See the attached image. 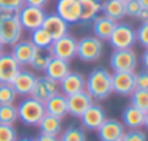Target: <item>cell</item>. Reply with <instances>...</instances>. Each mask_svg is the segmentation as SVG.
I'll list each match as a JSON object with an SVG mask.
<instances>
[{
  "instance_id": "6da1fadb",
  "label": "cell",
  "mask_w": 148,
  "mask_h": 141,
  "mask_svg": "<svg viewBox=\"0 0 148 141\" xmlns=\"http://www.w3.org/2000/svg\"><path fill=\"white\" fill-rule=\"evenodd\" d=\"M85 91L97 101H103L112 94V74L99 66L85 78Z\"/></svg>"
},
{
  "instance_id": "7a4b0ae2",
  "label": "cell",
  "mask_w": 148,
  "mask_h": 141,
  "mask_svg": "<svg viewBox=\"0 0 148 141\" xmlns=\"http://www.w3.org/2000/svg\"><path fill=\"white\" fill-rule=\"evenodd\" d=\"M46 114L43 102L35 99L33 96H25L17 105V117L25 125L36 127L39 121Z\"/></svg>"
},
{
  "instance_id": "3957f363",
  "label": "cell",
  "mask_w": 148,
  "mask_h": 141,
  "mask_svg": "<svg viewBox=\"0 0 148 141\" xmlns=\"http://www.w3.org/2000/svg\"><path fill=\"white\" fill-rule=\"evenodd\" d=\"M108 42L114 49H131L137 43L135 30L128 23H124V22L118 23L116 22Z\"/></svg>"
},
{
  "instance_id": "277c9868",
  "label": "cell",
  "mask_w": 148,
  "mask_h": 141,
  "mask_svg": "<svg viewBox=\"0 0 148 141\" xmlns=\"http://www.w3.org/2000/svg\"><path fill=\"white\" fill-rule=\"evenodd\" d=\"M109 65L114 72H134L138 66V58L132 47L114 49L109 58Z\"/></svg>"
},
{
  "instance_id": "5b68a950",
  "label": "cell",
  "mask_w": 148,
  "mask_h": 141,
  "mask_svg": "<svg viewBox=\"0 0 148 141\" xmlns=\"http://www.w3.org/2000/svg\"><path fill=\"white\" fill-rule=\"evenodd\" d=\"M103 43L97 36H85L76 42V56L82 62H95L102 56Z\"/></svg>"
},
{
  "instance_id": "8992f818",
  "label": "cell",
  "mask_w": 148,
  "mask_h": 141,
  "mask_svg": "<svg viewBox=\"0 0 148 141\" xmlns=\"http://www.w3.org/2000/svg\"><path fill=\"white\" fill-rule=\"evenodd\" d=\"M23 28L16 13H9L0 25V41L4 46H13L22 39Z\"/></svg>"
},
{
  "instance_id": "52a82bcc",
  "label": "cell",
  "mask_w": 148,
  "mask_h": 141,
  "mask_svg": "<svg viewBox=\"0 0 148 141\" xmlns=\"http://www.w3.org/2000/svg\"><path fill=\"white\" fill-rule=\"evenodd\" d=\"M16 14L19 17L22 28L27 32H32L38 28H42V23L46 17V12L42 7L27 6V4H25Z\"/></svg>"
},
{
  "instance_id": "ba28073f",
  "label": "cell",
  "mask_w": 148,
  "mask_h": 141,
  "mask_svg": "<svg viewBox=\"0 0 148 141\" xmlns=\"http://www.w3.org/2000/svg\"><path fill=\"white\" fill-rule=\"evenodd\" d=\"M76 39L71 35H65L59 39H55L52 42V45L49 47L50 55L53 58H59L63 59L66 62L72 61L73 58H76Z\"/></svg>"
},
{
  "instance_id": "9c48e42d",
  "label": "cell",
  "mask_w": 148,
  "mask_h": 141,
  "mask_svg": "<svg viewBox=\"0 0 148 141\" xmlns=\"http://www.w3.org/2000/svg\"><path fill=\"white\" fill-rule=\"evenodd\" d=\"M58 92H59L58 82H55L53 79L48 78L46 75H43V76H36V82L33 85L30 96H33L35 99H38L40 102H45L50 96H53Z\"/></svg>"
},
{
  "instance_id": "30bf717a",
  "label": "cell",
  "mask_w": 148,
  "mask_h": 141,
  "mask_svg": "<svg viewBox=\"0 0 148 141\" xmlns=\"http://www.w3.org/2000/svg\"><path fill=\"white\" fill-rule=\"evenodd\" d=\"M66 102H68V114H71L72 117L79 118L94 104V98L84 89L81 92L68 95Z\"/></svg>"
},
{
  "instance_id": "8fae6325",
  "label": "cell",
  "mask_w": 148,
  "mask_h": 141,
  "mask_svg": "<svg viewBox=\"0 0 148 141\" xmlns=\"http://www.w3.org/2000/svg\"><path fill=\"white\" fill-rule=\"evenodd\" d=\"M55 13L60 16L68 25L78 23L81 17L79 0H56Z\"/></svg>"
},
{
  "instance_id": "7c38bea8",
  "label": "cell",
  "mask_w": 148,
  "mask_h": 141,
  "mask_svg": "<svg viewBox=\"0 0 148 141\" xmlns=\"http://www.w3.org/2000/svg\"><path fill=\"white\" fill-rule=\"evenodd\" d=\"M97 131L101 141H119L124 137L125 127L121 121L115 118H105V121Z\"/></svg>"
},
{
  "instance_id": "4fadbf2b",
  "label": "cell",
  "mask_w": 148,
  "mask_h": 141,
  "mask_svg": "<svg viewBox=\"0 0 148 141\" xmlns=\"http://www.w3.org/2000/svg\"><path fill=\"white\" fill-rule=\"evenodd\" d=\"M106 118V114H105V109L99 105V104H92L81 117V124L85 130H89V131H97L101 124L105 121Z\"/></svg>"
},
{
  "instance_id": "5bb4252c",
  "label": "cell",
  "mask_w": 148,
  "mask_h": 141,
  "mask_svg": "<svg viewBox=\"0 0 148 141\" xmlns=\"http://www.w3.org/2000/svg\"><path fill=\"white\" fill-rule=\"evenodd\" d=\"M135 89L134 72H114L112 74V92L121 96H130Z\"/></svg>"
},
{
  "instance_id": "9a60e30c",
  "label": "cell",
  "mask_w": 148,
  "mask_h": 141,
  "mask_svg": "<svg viewBox=\"0 0 148 141\" xmlns=\"http://www.w3.org/2000/svg\"><path fill=\"white\" fill-rule=\"evenodd\" d=\"M22 66L16 62L12 53L3 52L0 55V84H12Z\"/></svg>"
},
{
  "instance_id": "2e32d148",
  "label": "cell",
  "mask_w": 148,
  "mask_h": 141,
  "mask_svg": "<svg viewBox=\"0 0 148 141\" xmlns=\"http://www.w3.org/2000/svg\"><path fill=\"white\" fill-rule=\"evenodd\" d=\"M38 47L35 46L30 41H25V39H20L19 42H16L13 46H12V56L16 59V62L20 65V66H29L32 59H33V55L36 52Z\"/></svg>"
},
{
  "instance_id": "e0dca14e",
  "label": "cell",
  "mask_w": 148,
  "mask_h": 141,
  "mask_svg": "<svg viewBox=\"0 0 148 141\" xmlns=\"http://www.w3.org/2000/svg\"><path fill=\"white\" fill-rule=\"evenodd\" d=\"M59 91L65 96L76 92H81L85 89V76L79 72H69L65 78H62L59 82Z\"/></svg>"
},
{
  "instance_id": "ac0fdd59",
  "label": "cell",
  "mask_w": 148,
  "mask_h": 141,
  "mask_svg": "<svg viewBox=\"0 0 148 141\" xmlns=\"http://www.w3.org/2000/svg\"><path fill=\"white\" fill-rule=\"evenodd\" d=\"M36 82V75L32 71L27 69H20L19 74L14 76V79L12 81V87L14 88L16 94L20 96H29L33 85Z\"/></svg>"
},
{
  "instance_id": "d6986e66",
  "label": "cell",
  "mask_w": 148,
  "mask_h": 141,
  "mask_svg": "<svg viewBox=\"0 0 148 141\" xmlns=\"http://www.w3.org/2000/svg\"><path fill=\"white\" fill-rule=\"evenodd\" d=\"M42 28L52 36L53 41L65 36L68 33V30H69V25L60 16H58L56 13L46 14V17H45L43 23H42Z\"/></svg>"
},
{
  "instance_id": "ffe728a7",
  "label": "cell",
  "mask_w": 148,
  "mask_h": 141,
  "mask_svg": "<svg viewBox=\"0 0 148 141\" xmlns=\"http://www.w3.org/2000/svg\"><path fill=\"white\" fill-rule=\"evenodd\" d=\"M45 75L53 79L55 82H59L62 78H65L69 72H71V68H69V62L63 61V59H59V58H50V61L48 62L46 68H45Z\"/></svg>"
},
{
  "instance_id": "44dd1931",
  "label": "cell",
  "mask_w": 148,
  "mask_h": 141,
  "mask_svg": "<svg viewBox=\"0 0 148 141\" xmlns=\"http://www.w3.org/2000/svg\"><path fill=\"white\" fill-rule=\"evenodd\" d=\"M116 22L101 14L97 16L94 20H92V32H94V36H97L101 41H108L114 28H115Z\"/></svg>"
},
{
  "instance_id": "7402d4cb",
  "label": "cell",
  "mask_w": 148,
  "mask_h": 141,
  "mask_svg": "<svg viewBox=\"0 0 148 141\" xmlns=\"http://www.w3.org/2000/svg\"><path fill=\"white\" fill-rule=\"evenodd\" d=\"M144 118H145V112L138 109L134 105H128L122 112V124H124V127H127L130 130L143 128Z\"/></svg>"
},
{
  "instance_id": "603a6c76",
  "label": "cell",
  "mask_w": 148,
  "mask_h": 141,
  "mask_svg": "<svg viewBox=\"0 0 148 141\" xmlns=\"http://www.w3.org/2000/svg\"><path fill=\"white\" fill-rule=\"evenodd\" d=\"M45 105V111L46 114L63 118L68 114V102H66V96L60 92L55 94L53 96H50L48 101L43 102Z\"/></svg>"
},
{
  "instance_id": "cb8c5ba5",
  "label": "cell",
  "mask_w": 148,
  "mask_h": 141,
  "mask_svg": "<svg viewBox=\"0 0 148 141\" xmlns=\"http://www.w3.org/2000/svg\"><path fill=\"white\" fill-rule=\"evenodd\" d=\"M40 130V134H46V135H55L58 137L62 133V118L50 115V114H45L43 118L39 121V124L36 125Z\"/></svg>"
},
{
  "instance_id": "d4e9b609",
  "label": "cell",
  "mask_w": 148,
  "mask_h": 141,
  "mask_svg": "<svg viewBox=\"0 0 148 141\" xmlns=\"http://www.w3.org/2000/svg\"><path fill=\"white\" fill-rule=\"evenodd\" d=\"M101 12L103 13V16L118 22L122 17H125V1H121V0H105L102 3Z\"/></svg>"
},
{
  "instance_id": "484cf974",
  "label": "cell",
  "mask_w": 148,
  "mask_h": 141,
  "mask_svg": "<svg viewBox=\"0 0 148 141\" xmlns=\"http://www.w3.org/2000/svg\"><path fill=\"white\" fill-rule=\"evenodd\" d=\"M79 7H81L79 22L82 23L92 22L101 12L102 1L101 0H79Z\"/></svg>"
},
{
  "instance_id": "4316f807",
  "label": "cell",
  "mask_w": 148,
  "mask_h": 141,
  "mask_svg": "<svg viewBox=\"0 0 148 141\" xmlns=\"http://www.w3.org/2000/svg\"><path fill=\"white\" fill-rule=\"evenodd\" d=\"M38 49H49L53 39L43 28H38L30 32V39H29Z\"/></svg>"
},
{
  "instance_id": "83f0119b",
  "label": "cell",
  "mask_w": 148,
  "mask_h": 141,
  "mask_svg": "<svg viewBox=\"0 0 148 141\" xmlns=\"http://www.w3.org/2000/svg\"><path fill=\"white\" fill-rule=\"evenodd\" d=\"M59 141H86L85 130L76 125H69L58 135Z\"/></svg>"
},
{
  "instance_id": "f1b7e54d",
  "label": "cell",
  "mask_w": 148,
  "mask_h": 141,
  "mask_svg": "<svg viewBox=\"0 0 148 141\" xmlns=\"http://www.w3.org/2000/svg\"><path fill=\"white\" fill-rule=\"evenodd\" d=\"M50 58H52V55H50L49 49H36V52L33 55V59H32L29 66L35 71H45Z\"/></svg>"
},
{
  "instance_id": "f546056e",
  "label": "cell",
  "mask_w": 148,
  "mask_h": 141,
  "mask_svg": "<svg viewBox=\"0 0 148 141\" xmlns=\"http://www.w3.org/2000/svg\"><path fill=\"white\" fill-rule=\"evenodd\" d=\"M17 120H19V117H17V107L14 104L0 105V124L14 125V122Z\"/></svg>"
},
{
  "instance_id": "4dcf8cb0",
  "label": "cell",
  "mask_w": 148,
  "mask_h": 141,
  "mask_svg": "<svg viewBox=\"0 0 148 141\" xmlns=\"http://www.w3.org/2000/svg\"><path fill=\"white\" fill-rule=\"evenodd\" d=\"M130 96H131V105H134L138 109L147 112L148 111V89H138V88H135Z\"/></svg>"
},
{
  "instance_id": "1f68e13d",
  "label": "cell",
  "mask_w": 148,
  "mask_h": 141,
  "mask_svg": "<svg viewBox=\"0 0 148 141\" xmlns=\"http://www.w3.org/2000/svg\"><path fill=\"white\" fill-rule=\"evenodd\" d=\"M17 99V94L12 84H0V105L14 104Z\"/></svg>"
},
{
  "instance_id": "d6a6232c",
  "label": "cell",
  "mask_w": 148,
  "mask_h": 141,
  "mask_svg": "<svg viewBox=\"0 0 148 141\" xmlns=\"http://www.w3.org/2000/svg\"><path fill=\"white\" fill-rule=\"evenodd\" d=\"M25 6V0H0V10L7 13H17Z\"/></svg>"
},
{
  "instance_id": "836d02e7",
  "label": "cell",
  "mask_w": 148,
  "mask_h": 141,
  "mask_svg": "<svg viewBox=\"0 0 148 141\" xmlns=\"http://www.w3.org/2000/svg\"><path fill=\"white\" fill-rule=\"evenodd\" d=\"M17 131L10 124H0V141H16Z\"/></svg>"
},
{
  "instance_id": "e575fe53",
  "label": "cell",
  "mask_w": 148,
  "mask_h": 141,
  "mask_svg": "<svg viewBox=\"0 0 148 141\" xmlns=\"http://www.w3.org/2000/svg\"><path fill=\"white\" fill-rule=\"evenodd\" d=\"M144 7L141 6L140 0H127L125 1V16H130L132 19H137Z\"/></svg>"
},
{
  "instance_id": "d590c367",
  "label": "cell",
  "mask_w": 148,
  "mask_h": 141,
  "mask_svg": "<svg viewBox=\"0 0 148 141\" xmlns=\"http://www.w3.org/2000/svg\"><path fill=\"white\" fill-rule=\"evenodd\" d=\"M135 36H137V42L141 46L148 47V20L141 22L140 28L135 30Z\"/></svg>"
},
{
  "instance_id": "8d00e7d4",
  "label": "cell",
  "mask_w": 148,
  "mask_h": 141,
  "mask_svg": "<svg viewBox=\"0 0 148 141\" xmlns=\"http://www.w3.org/2000/svg\"><path fill=\"white\" fill-rule=\"evenodd\" d=\"M122 141H147V134L141 128L128 130V131L124 133Z\"/></svg>"
},
{
  "instance_id": "74e56055",
  "label": "cell",
  "mask_w": 148,
  "mask_h": 141,
  "mask_svg": "<svg viewBox=\"0 0 148 141\" xmlns=\"http://www.w3.org/2000/svg\"><path fill=\"white\" fill-rule=\"evenodd\" d=\"M134 79H135V88L138 89H148V71L141 72H134Z\"/></svg>"
},
{
  "instance_id": "f35d334b",
  "label": "cell",
  "mask_w": 148,
  "mask_h": 141,
  "mask_svg": "<svg viewBox=\"0 0 148 141\" xmlns=\"http://www.w3.org/2000/svg\"><path fill=\"white\" fill-rule=\"evenodd\" d=\"M49 3V0H25V4L27 6H35V7H45Z\"/></svg>"
},
{
  "instance_id": "ab89813d",
  "label": "cell",
  "mask_w": 148,
  "mask_h": 141,
  "mask_svg": "<svg viewBox=\"0 0 148 141\" xmlns=\"http://www.w3.org/2000/svg\"><path fill=\"white\" fill-rule=\"evenodd\" d=\"M35 141H59L58 137H55V135H46V134H40L38 138Z\"/></svg>"
},
{
  "instance_id": "60d3db41",
  "label": "cell",
  "mask_w": 148,
  "mask_h": 141,
  "mask_svg": "<svg viewBox=\"0 0 148 141\" xmlns=\"http://www.w3.org/2000/svg\"><path fill=\"white\" fill-rule=\"evenodd\" d=\"M141 63H143L144 69H145V71H148V47H145L144 53L141 55Z\"/></svg>"
},
{
  "instance_id": "b9f144b4",
  "label": "cell",
  "mask_w": 148,
  "mask_h": 141,
  "mask_svg": "<svg viewBox=\"0 0 148 141\" xmlns=\"http://www.w3.org/2000/svg\"><path fill=\"white\" fill-rule=\"evenodd\" d=\"M137 19H138V20H141V22H147L148 20V9H143Z\"/></svg>"
},
{
  "instance_id": "7bdbcfd3",
  "label": "cell",
  "mask_w": 148,
  "mask_h": 141,
  "mask_svg": "<svg viewBox=\"0 0 148 141\" xmlns=\"http://www.w3.org/2000/svg\"><path fill=\"white\" fill-rule=\"evenodd\" d=\"M7 14H9L7 12H3V10H0V25H1V22L4 20V17H6Z\"/></svg>"
},
{
  "instance_id": "ee69618b",
  "label": "cell",
  "mask_w": 148,
  "mask_h": 141,
  "mask_svg": "<svg viewBox=\"0 0 148 141\" xmlns=\"http://www.w3.org/2000/svg\"><path fill=\"white\" fill-rule=\"evenodd\" d=\"M140 3L144 9H148V0H140Z\"/></svg>"
},
{
  "instance_id": "f6af8a7d",
  "label": "cell",
  "mask_w": 148,
  "mask_h": 141,
  "mask_svg": "<svg viewBox=\"0 0 148 141\" xmlns=\"http://www.w3.org/2000/svg\"><path fill=\"white\" fill-rule=\"evenodd\" d=\"M144 127L148 130V111L145 112V118H144Z\"/></svg>"
},
{
  "instance_id": "bcb514c9",
  "label": "cell",
  "mask_w": 148,
  "mask_h": 141,
  "mask_svg": "<svg viewBox=\"0 0 148 141\" xmlns=\"http://www.w3.org/2000/svg\"><path fill=\"white\" fill-rule=\"evenodd\" d=\"M16 141H35V140H32V138H26V137H23V138H17Z\"/></svg>"
},
{
  "instance_id": "7dc6e473",
  "label": "cell",
  "mask_w": 148,
  "mask_h": 141,
  "mask_svg": "<svg viewBox=\"0 0 148 141\" xmlns=\"http://www.w3.org/2000/svg\"><path fill=\"white\" fill-rule=\"evenodd\" d=\"M3 52H4V45H3V43H1V41H0V55H1Z\"/></svg>"
},
{
  "instance_id": "c3c4849f",
  "label": "cell",
  "mask_w": 148,
  "mask_h": 141,
  "mask_svg": "<svg viewBox=\"0 0 148 141\" xmlns=\"http://www.w3.org/2000/svg\"><path fill=\"white\" fill-rule=\"evenodd\" d=\"M121 1H127V0H121Z\"/></svg>"
},
{
  "instance_id": "681fc988",
  "label": "cell",
  "mask_w": 148,
  "mask_h": 141,
  "mask_svg": "<svg viewBox=\"0 0 148 141\" xmlns=\"http://www.w3.org/2000/svg\"><path fill=\"white\" fill-rule=\"evenodd\" d=\"M119 141H122V138H121V140H119Z\"/></svg>"
}]
</instances>
